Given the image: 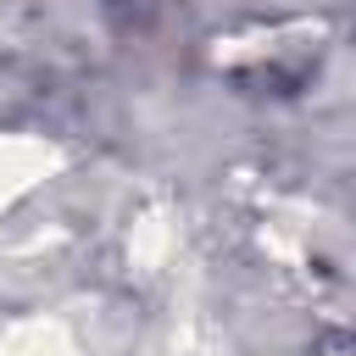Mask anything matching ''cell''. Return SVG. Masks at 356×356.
<instances>
[{"label":"cell","mask_w":356,"mask_h":356,"mask_svg":"<svg viewBox=\"0 0 356 356\" xmlns=\"http://www.w3.org/2000/svg\"><path fill=\"white\" fill-rule=\"evenodd\" d=\"M0 356H83V339L50 312H17L0 323Z\"/></svg>","instance_id":"obj_2"},{"label":"cell","mask_w":356,"mask_h":356,"mask_svg":"<svg viewBox=\"0 0 356 356\" xmlns=\"http://www.w3.org/2000/svg\"><path fill=\"white\" fill-rule=\"evenodd\" d=\"M67 167L61 145L33 134V128H0V222L22 211L56 172Z\"/></svg>","instance_id":"obj_1"},{"label":"cell","mask_w":356,"mask_h":356,"mask_svg":"<svg viewBox=\"0 0 356 356\" xmlns=\"http://www.w3.org/2000/svg\"><path fill=\"white\" fill-rule=\"evenodd\" d=\"M334 356H350V350H334Z\"/></svg>","instance_id":"obj_3"},{"label":"cell","mask_w":356,"mask_h":356,"mask_svg":"<svg viewBox=\"0 0 356 356\" xmlns=\"http://www.w3.org/2000/svg\"><path fill=\"white\" fill-rule=\"evenodd\" d=\"M0 6H6V0H0Z\"/></svg>","instance_id":"obj_4"}]
</instances>
